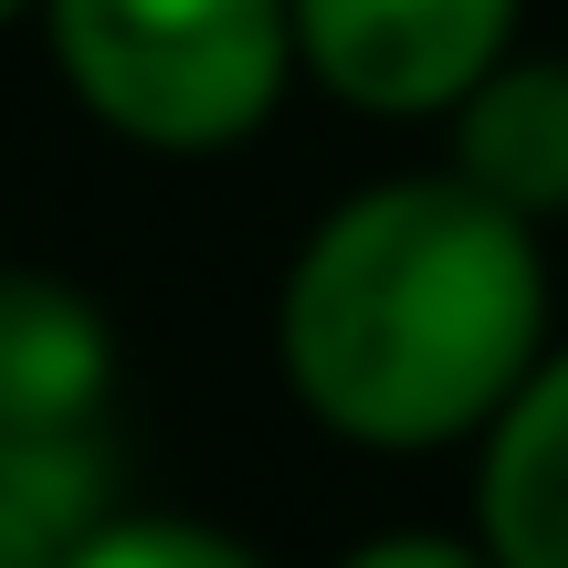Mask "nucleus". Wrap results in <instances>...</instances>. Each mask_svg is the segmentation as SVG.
<instances>
[{
	"instance_id": "1",
	"label": "nucleus",
	"mask_w": 568,
	"mask_h": 568,
	"mask_svg": "<svg viewBox=\"0 0 568 568\" xmlns=\"http://www.w3.org/2000/svg\"><path fill=\"white\" fill-rule=\"evenodd\" d=\"M558 347L537 222L495 211L453 169L368 180L295 243L274 295V358L295 410L347 453L485 443Z\"/></svg>"
},
{
	"instance_id": "3",
	"label": "nucleus",
	"mask_w": 568,
	"mask_h": 568,
	"mask_svg": "<svg viewBox=\"0 0 568 568\" xmlns=\"http://www.w3.org/2000/svg\"><path fill=\"white\" fill-rule=\"evenodd\" d=\"M295 74L389 126H432L516 53L527 0H284Z\"/></svg>"
},
{
	"instance_id": "8",
	"label": "nucleus",
	"mask_w": 568,
	"mask_h": 568,
	"mask_svg": "<svg viewBox=\"0 0 568 568\" xmlns=\"http://www.w3.org/2000/svg\"><path fill=\"white\" fill-rule=\"evenodd\" d=\"M63 568H274L264 548H243L211 516H169V506H116Z\"/></svg>"
},
{
	"instance_id": "5",
	"label": "nucleus",
	"mask_w": 568,
	"mask_h": 568,
	"mask_svg": "<svg viewBox=\"0 0 568 568\" xmlns=\"http://www.w3.org/2000/svg\"><path fill=\"white\" fill-rule=\"evenodd\" d=\"M453 180L548 232L568 211V53H506L453 105Z\"/></svg>"
},
{
	"instance_id": "6",
	"label": "nucleus",
	"mask_w": 568,
	"mask_h": 568,
	"mask_svg": "<svg viewBox=\"0 0 568 568\" xmlns=\"http://www.w3.org/2000/svg\"><path fill=\"white\" fill-rule=\"evenodd\" d=\"M116 337L53 274H0V432H105Z\"/></svg>"
},
{
	"instance_id": "2",
	"label": "nucleus",
	"mask_w": 568,
	"mask_h": 568,
	"mask_svg": "<svg viewBox=\"0 0 568 568\" xmlns=\"http://www.w3.org/2000/svg\"><path fill=\"white\" fill-rule=\"evenodd\" d=\"M42 42L63 95L148 159H222L264 138L295 84L284 0H42Z\"/></svg>"
},
{
	"instance_id": "9",
	"label": "nucleus",
	"mask_w": 568,
	"mask_h": 568,
	"mask_svg": "<svg viewBox=\"0 0 568 568\" xmlns=\"http://www.w3.org/2000/svg\"><path fill=\"white\" fill-rule=\"evenodd\" d=\"M337 568H495L474 537H443V527H389V537H368V548H347Z\"/></svg>"
},
{
	"instance_id": "10",
	"label": "nucleus",
	"mask_w": 568,
	"mask_h": 568,
	"mask_svg": "<svg viewBox=\"0 0 568 568\" xmlns=\"http://www.w3.org/2000/svg\"><path fill=\"white\" fill-rule=\"evenodd\" d=\"M21 11H42V0H0V21H21Z\"/></svg>"
},
{
	"instance_id": "4",
	"label": "nucleus",
	"mask_w": 568,
	"mask_h": 568,
	"mask_svg": "<svg viewBox=\"0 0 568 568\" xmlns=\"http://www.w3.org/2000/svg\"><path fill=\"white\" fill-rule=\"evenodd\" d=\"M474 548L495 568H568V337L474 443Z\"/></svg>"
},
{
	"instance_id": "7",
	"label": "nucleus",
	"mask_w": 568,
	"mask_h": 568,
	"mask_svg": "<svg viewBox=\"0 0 568 568\" xmlns=\"http://www.w3.org/2000/svg\"><path fill=\"white\" fill-rule=\"evenodd\" d=\"M116 516L105 432H0V568H63Z\"/></svg>"
}]
</instances>
